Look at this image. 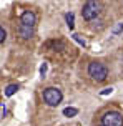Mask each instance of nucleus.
I'll return each mask as SVG.
<instances>
[{"mask_svg":"<svg viewBox=\"0 0 123 126\" xmlns=\"http://www.w3.org/2000/svg\"><path fill=\"white\" fill-rule=\"evenodd\" d=\"M100 10H102L100 2H97V0H88L83 5V8H82V17H83L87 22H90V20L97 18V15L100 13Z\"/></svg>","mask_w":123,"mask_h":126,"instance_id":"2","label":"nucleus"},{"mask_svg":"<svg viewBox=\"0 0 123 126\" xmlns=\"http://www.w3.org/2000/svg\"><path fill=\"white\" fill-rule=\"evenodd\" d=\"M77 114H78L77 108L68 106V108H65V110H63V116H67V118H73V116H77Z\"/></svg>","mask_w":123,"mask_h":126,"instance_id":"8","label":"nucleus"},{"mask_svg":"<svg viewBox=\"0 0 123 126\" xmlns=\"http://www.w3.org/2000/svg\"><path fill=\"white\" fill-rule=\"evenodd\" d=\"M45 71H47V65L43 63V65L40 66V73H42V75H45Z\"/></svg>","mask_w":123,"mask_h":126,"instance_id":"13","label":"nucleus"},{"mask_svg":"<svg viewBox=\"0 0 123 126\" xmlns=\"http://www.w3.org/2000/svg\"><path fill=\"white\" fill-rule=\"evenodd\" d=\"M113 35H118V33H120V32H123V23H118L117 27H113Z\"/></svg>","mask_w":123,"mask_h":126,"instance_id":"10","label":"nucleus"},{"mask_svg":"<svg viewBox=\"0 0 123 126\" xmlns=\"http://www.w3.org/2000/svg\"><path fill=\"white\" fill-rule=\"evenodd\" d=\"M17 90H18V85H8L5 88V94L7 96H12L13 93H17Z\"/></svg>","mask_w":123,"mask_h":126,"instance_id":"9","label":"nucleus"},{"mask_svg":"<svg viewBox=\"0 0 123 126\" xmlns=\"http://www.w3.org/2000/svg\"><path fill=\"white\" fill-rule=\"evenodd\" d=\"M102 125L105 126H122L123 125V116L118 111H108L102 116Z\"/></svg>","mask_w":123,"mask_h":126,"instance_id":"4","label":"nucleus"},{"mask_svg":"<svg viewBox=\"0 0 123 126\" xmlns=\"http://www.w3.org/2000/svg\"><path fill=\"white\" fill-rule=\"evenodd\" d=\"M20 22L23 23V25H28V27H33L37 23V15L30 10H25V12L22 13V17H20Z\"/></svg>","mask_w":123,"mask_h":126,"instance_id":"5","label":"nucleus"},{"mask_svg":"<svg viewBox=\"0 0 123 126\" xmlns=\"http://www.w3.org/2000/svg\"><path fill=\"white\" fill-rule=\"evenodd\" d=\"M18 35L22 38H25V40H27V38H32L33 37V28L22 23V25H20V28H18Z\"/></svg>","mask_w":123,"mask_h":126,"instance_id":"6","label":"nucleus"},{"mask_svg":"<svg viewBox=\"0 0 123 126\" xmlns=\"http://www.w3.org/2000/svg\"><path fill=\"white\" fill-rule=\"evenodd\" d=\"M88 75L91 76V80L93 81H103L106 80V76H108V68L105 66L102 62H91L88 65Z\"/></svg>","mask_w":123,"mask_h":126,"instance_id":"1","label":"nucleus"},{"mask_svg":"<svg viewBox=\"0 0 123 126\" xmlns=\"http://www.w3.org/2000/svg\"><path fill=\"white\" fill-rule=\"evenodd\" d=\"M65 20H67L68 28H70V30H73V27H75V15H73L71 12H68L67 15H65Z\"/></svg>","mask_w":123,"mask_h":126,"instance_id":"7","label":"nucleus"},{"mask_svg":"<svg viewBox=\"0 0 123 126\" xmlns=\"http://www.w3.org/2000/svg\"><path fill=\"white\" fill-rule=\"evenodd\" d=\"M5 38H7V32L0 27V43H3V42H5Z\"/></svg>","mask_w":123,"mask_h":126,"instance_id":"11","label":"nucleus"},{"mask_svg":"<svg viewBox=\"0 0 123 126\" xmlns=\"http://www.w3.org/2000/svg\"><path fill=\"white\" fill-rule=\"evenodd\" d=\"M111 91H113V88H105L103 91H102V94H110Z\"/></svg>","mask_w":123,"mask_h":126,"instance_id":"14","label":"nucleus"},{"mask_svg":"<svg viewBox=\"0 0 123 126\" xmlns=\"http://www.w3.org/2000/svg\"><path fill=\"white\" fill-rule=\"evenodd\" d=\"M73 38H75L80 45H83V47H85V40H82V38H80V35H73Z\"/></svg>","mask_w":123,"mask_h":126,"instance_id":"12","label":"nucleus"},{"mask_svg":"<svg viewBox=\"0 0 123 126\" xmlns=\"http://www.w3.org/2000/svg\"><path fill=\"white\" fill-rule=\"evenodd\" d=\"M62 98H63V94H62V91L58 88H53L52 86V88H47L43 91V101L48 106H57L62 101Z\"/></svg>","mask_w":123,"mask_h":126,"instance_id":"3","label":"nucleus"}]
</instances>
